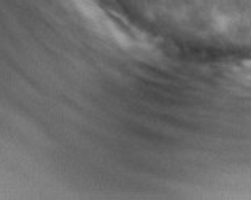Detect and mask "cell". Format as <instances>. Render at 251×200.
Returning a JSON list of instances; mask_svg holds the SVG:
<instances>
[{
  "label": "cell",
  "instance_id": "cell-1",
  "mask_svg": "<svg viewBox=\"0 0 251 200\" xmlns=\"http://www.w3.org/2000/svg\"><path fill=\"white\" fill-rule=\"evenodd\" d=\"M75 8L94 25L99 33H102L105 38L113 40L123 48H137L142 46L140 35L134 30L118 21L113 15H110L108 10L102 6L99 0H72Z\"/></svg>",
  "mask_w": 251,
  "mask_h": 200
},
{
  "label": "cell",
  "instance_id": "cell-2",
  "mask_svg": "<svg viewBox=\"0 0 251 200\" xmlns=\"http://www.w3.org/2000/svg\"><path fill=\"white\" fill-rule=\"evenodd\" d=\"M227 76L232 79L235 84L242 86L245 89H251V61H243L232 65Z\"/></svg>",
  "mask_w": 251,
  "mask_h": 200
}]
</instances>
